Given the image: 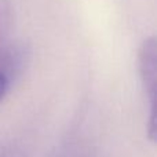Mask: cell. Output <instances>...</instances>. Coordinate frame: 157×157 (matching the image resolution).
<instances>
[{"label":"cell","instance_id":"1","mask_svg":"<svg viewBox=\"0 0 157 157\" xmlns=\"http://www.w3.org/2000/svg\"><path fill=\"white\" fill-rule=\"evenodd\" d=\"M14 11L11 0H0V71L10 78L21 71L25 52L21 46L13 41Z\"/></svg>","mask_w":157,"mask_h":157},{"label":"cell","instance_id":"2","mask_svg":"<svg viewBox=\"0 0 157 157\" xmlns=\"http://www.w3.org/2000/svg\"><path fill=\"white\" fill-rule=\"evenodd\" d=\"M138 71L142 88L146 95L149 108L153 109L156 95V77H157V44L156 37H147L142 41L138 51Z\"/></svg>","mask_w":157,"mask_h":157},{"label":"cell","instance_id":"3","mask_svg":"<svg viewBox=\"0 0 157 157\" xmlns=\"http://www.w3.org/2000/svg\"><path fill=\"white\" fill-rule=\"evenodd\" d=\"M11 84V78L7 73H4L3 71H0V101L4 98V95L7 94L8 88Z\"/></svg>","mask_w":157,"mask_h":157},{"label":"cell","instance_id":"4","mask_svg":"<svg viewBox=\"0 0 157 157\" xmlns=\"http://www.w3.org/2000/svg\"><path fill=\"white\" fill-rule=\"evenodd\" d=\"M0 157H26L25 152L18 147H7L0 150Z\"/></svg>","mask_w":157,"mask_h":157}]
</instances>
